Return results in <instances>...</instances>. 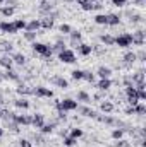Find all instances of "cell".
<instances>
[{"label": "cell", "mask_w": 146, "mask_h": 147, "mask_svg": "<svg viewBox=\"0 0 146 147\" xmlns=\"http://www.w3.org/2000/svg\"><path fill=\"white\" fill-rule=\"evenodd\" d=\"M19 147H33V144L29 140H26V139H21L19 140Z\"/></svg>", "instance_id": "obj_40"}, {"label": "cell", "mask_w": 146, "mask_h": 147, "mask_svg": "<svg viewBox=\"0 0 146 147\" xmlns=\"http://www.w3.org/2000/svg\"><path fill=\"white\" fill-rule=\"evenodd\" d=\"M98 121H102V123H115V120L112 118V116H95Z\"/></svg>", "instance_id": "obj_33"}, {"label": "cell", "mask_w": 146, "mask_h": 147, "mask_svg": "<svg viewBox=\"0 0 146 147\" xmlns=\"http://www.w3.org/2000/svg\"><path fill=\"white\" fill-rule=\"evenodd\" d=\"M26 24H28V22H26L24 19H16V21H14V26H16V29H17V31L26 29Z\"/></svg>", "instance_id": "obj_27"}, {"label": "cell", "mask_w": 146, "mask_h": 147, "mask_svg": "<svg viewBox=\"0 0 146 147\" xmlns=\"http://www.w3.org/2000/svg\"><path fill=\"white\" fill-rule=\"evenodd\" d=\"M53 128H55V123H45L40 130H41V134H52Z\"/></svg>", "instance_id": "obj_25"}, {"label": "cell", "mask_w": 146, "mask_h": 147, "mask_svg": "<svg viewBox=\"0 0 146 147\" xmlns=\"http://www.w3.org/2000/svg\"><path fill=\"white\" fill-rule=\"evenodd\" d=\"M3 77H5V79H10V80H19V75H17V72H14L12 69H10V70H7Z\"/></svg>", "instance_id": "obj_30"}, {"label": "cell", "mask_w": 146, "mask_h": 147, "mask_svg": "<svg viewBox=\"0 0 146 147\" xmlns=\"http://www.w3.org/2000/svg\"><path fill=\"white\" fill-rule=\"evenodd\" d=\"M100 108H102V111H103V113H107V115H108V113H112V111H113V108H115V106H113L110 101H103V103L100 105Z\"/></svg>", "instance_id": "obj_21"}, {"label": "cell", "mask_w": 146, "mask_h": 147, "mask_svg": "<svg viewBox=\"0 0 146 147\" xmlns=\"http://www.w3.org/2000/svg\"><path fill=\"white\" fill-rule=\"evenodd\" d=\"M77 50H79V53H81L83 57H89V55L93 53V46H91V45H86V43L79 45V46H77Z\"/></svg>", "instance_id": "obj_11"}, {"label": "cell", "mask_w": 146, "mask_h": 147, "mask_svg": "<svg viewBox=\"0 0 146 147\" xmlns=\"http://www.w3.org/2000/svg\"><path fill=\"white\" fill-rule=\"evenodd\" d=\"M59 60H60L62 63H74V62H76V55H74L72 50L65 48V50H62V51L59 53Z\"/></svg>", "instance_id": "obj_3"}, {"label": "cell", "mask_w": 146, "mask_h": 147, "mask_svg": "<svg viewBox=\"0 0 146 147\" xmlns=\"http://www.w3.org/2000/svg\"><path fill=\"white\" fill-rule=\"evenodd\" d=\"M136 60H138V57H136L134 51H129V53L124 55V62H126V63H134Z\"/></svg>", "instance_id": "obj_23"}, {"label": "cell", "mask_w": 146, "mask_h": 147, "mask_svg": "<svg viewBox=\"0 0 146 147\" xmlns=\"http://www.w3.org/2000/svg\"><path fill=\"white\" fill-rule=\"evenodd\" d=\"M14 12H16V9H14V7H0V14H2V16H5V17L14 16Z\"/></svg>", "instance_id": "obj_22"}, {"label": "cell", "mask_w": 146, "mask_h": 147, "mask_svg": "<svg viewBox=\"0 0 146 147\" xmlns=\"http://www.w3.org/2000/svg\"><path fill=\"white\" fill-rule=\"evenodd\" d=\"M12 62L17 63V65H24V63H26V57H24L23 53H14V55H12Z\"/></svg>", "instance_id": "obj_18"}, {"label": "cell", "mask_w": 146, "mask_h": 147, "mask_svg": "<svg viewBox=\"0 0 146 147\" xmlns=\"http://www.w3.org/2000/svg\"><path fill=\"white\" fill-rule=\"evenodd\" d=\"M132 111H134V115H145L146 113V105L143 101H139L136 106H132Z\"/></svg>", "instance_id": "obj_19"}, {"label": "cell", "mask_w": 146, "mask_h": 147, "mask_svg": "<svg viewBox=\"0 0 146 147\" xmlns=\"http://www.w3.org/2000/svg\"><path fill=\"white\" fill-rule=\"evenodd\" d=\"M53 50H55V51H59V53H60V51H62V50H65V46H64V45H62V43H57V45H55V46H53V48H52V51H53Z\"/></svg>", "instance_id": "obj_41"}, {"label": "cell", "mask_w": 146, "mask_h": 147, "mask_svg": "<svg viewBox=\"0 0 146 147\" xmlns=\"http://www.w3.org/2000/svg\"><path fill=\"white\" fill-rule=\"evenodd\" d=\"M40 28H41V24H40L38 19H33V21H29V22L26 24V31H33V33H36Z\"/></svg>", "instance_id": "obj_15"}, {"label": "cell", "mask_w": 146, "mask_h": 147, "mask_svg": "<svg viewBox=\"0 0 146 147\" xmlns=\"http://www.w3.org/2000/svg\"><path fill=\"white\" fill-rule=\"evenodd\" d=\"M0 80H2V77H0Z\"/></svg>", "instance_id": "obj_49"}, {"label": "cell", "mask_w": 146, "mask_h": 147, "mask_svg": "<svg viewBox=\"0 0 146 147\" xmlns=\"http://www.w3.org/2000/svg\"><path fill=\"white\" fill-rule=\"evenodd\" d=\"M59 31H60L62 34H69V33H71L72 29H71V26H69V24H62V26L59 28Z\"/></svg>", "instance_id": "obj_37"}, {"label": "cell", "mask_w": 146, "mask_h": 147, "mask_svg": "<svg viewBox=\"0 0 146 147\" xmlns=\"http://www.w3.org/2000/svg\"><path fill=\"white\" fill-rule=\"evenodd\" d=\"M24 38H26L28 41H35V38H36V33H33V31H26V33H24Z\"/></svg>", "instance_id": "obj_39"}, {"label": "cell", "mask_w": 146, "mask_h": 147, "mask_svg": "<svg viewBox=\"0 0 146 147\" xmlns=\"http://www.w3.org/2000/svg\"><path fill=\"white\" fill-rule=\"evenodd\" d=\"M69 34H71V39H72V43H76V41H79V39H81V33H79V31H71Z\"/></svg>", "instance_id": "obj_38"}, {"label": "cell", "mask_w": 146, "mask_h": 147, "mask_svg": "<svg viewBox=\"0 0 146 147\" xmlns=\"http://www.w3.org/2000/svg\"><path fill=\"white\" fill-rule=\"evenodd\" d=\"M2 3H3V0H0V5H2Z\"/></svg>", "instance_id": "obj_48"}, {"label": "cell", "mask_w": 146, "mask_h": 147, "mask_svg": "<svg viewBox=\"0 0 146 147\" xmlns=\"http://www.w3.org/2000/svg\"><path fill=\"white\" fill-rule=\"evenodd\" d=\"M2 135H3V128H0V137H2Z\"/></svg>", "instance_id": "obj_46"}, {"label": "cell", "mask_w": 146, "mask_h": 147, "mask_svg": "<svg viewBox=\"0 0 146 147\" xmlns=\"http://www.w3.org/2000/svg\"><path fill=\"white\" fill-rule=\"evenodd\" d=\"M50 9H52V3H48V2H43V3H41V10H43V12L50 10Z\"/></svg>", "instance_id": "obj_43"}, {"label": "cell", "mask_w": 146, "mask_h": 147, "mask_svg": "<svg viewBox=\"0 0 146 147\" xmlns=\"http://www.w3.org/2000/svg\"><path fill=\"white\" fill-rule=\"evenodd\" d=\"M96 87H98L100 91H108L110 87H112V80H110V79H100L98 84H96Z\"/></svg>", "instance_id": "obj_13"}, {"label": "cell", "mask_w": 146, "mask_h": 147, "mask_svg": "<svg viewBox=\"0 0 146 147\" xmlns=\"http://www.w3.org/2000/svg\"><path fill=\"white\" fill-rule=\"evenodd\" d=\"M126 2H127V0H112V3H113L115 7H124Z\"/></svg>", "instance_id": "obj_42"}, {"label": "cell", "mask_w": 146, "mask_h": 147, "mask_svg": "<svg viewBox=\"0 0 146 147\" xmlns=\"http://www.w3.org/2000/svg\"><path fill=\"white\" fill-rule=\"evenodd\" d=\"M124 137V130L122 128H115L113 132H112V139H115V140H120Z\"/></svg>", "instance_id": "obj_29"}, {"label": "cell", "mask_w": 146, "mask_h": 147, "mask_svg": "<svg viewBox=\"0 0 146 147\" xmlns=\"http://www.w3.org/2000/svg\"><path fill=\"white\" fill-rule=\"evenodd\" d=\"M71 137L77 140L79 137H83V130H81V128H72V130H71Z\"/></svg>", "instance_id": "obj_35"}, {"label": "cell", "mask_w": 146, "mask_h": 147, "mask_svg": "<svg viewBox=\"0 0 146 147\" xmlns=\"http://www.w3.org/2000/svg\"><path fill=\"white\" fill-rule=\"evenodd\" d=\"M12 120L16 125H31V116H28V115H14L12 113Z\"/></svg>", "instance_id": "obj_6"}, {"label": "cell", "mask_w": 146, "mask_h": 147, "mask_svg": "<svg viewBox=\"0 0 146 147\" xmlns=\"http://www.w3.org/2000/svg\"><path fill=\"white\" fill-rule=\"evenodd\" d=\"M77 110L81 111V115H83V116H91V118H95V116H96V113H95L93 110H89L88 106H83V108H77Z\"/></svg>", "instance_id": "obj_24"}, {"label": "cell", "mask_w": 146, "mask_h": 147, "mask_svg": "<svg viewBox=\"0 0 146 147\" xmlns=\"http://www.w3.org/2000/svg\"><path fill=\"white\" fill-rule=\"evenodd\" d=\"M33 91H35V89H29L28 86H19V87H17V92H19V94H33Z\"/></svg>", "instance_id": "obj_31"}, {"label": "cell", "mask_w": 146, "mask_h": 147, "mask_svg": "<svg viewBox=\"0 0 146 147\" xmlns=\"http://www.w3.org/2000/svg\"><path fill=\"white\" fill-rule=\"evenodd\" d=\"M52 82H53L57 87H60V89H67V87H69V82H67L64 77H60V75H55V77H52Z\"/></svg>", "instance_id": "obj_9"}, {"label": "cell", "mask_w": 146, "mask_h": 147, "mask_svg": "<svg viewBox=\"0 0 146 147\" xmlns=\"http://www.w3.org/2000/svg\"><path fill=\"white\" fill-rule=\"evenodd\" d=\"M10 50H12V45H3V51H7V53H9Z\"/></svg>", "instance_id": "obj_45"}, {"label": "cell", "mask_w": 146, "mask_h": 147, "mask_svg": "<svg viewBox=\"0 0 146 147\" xmlns=\"http://www.w3.org/2000/svg\"><path fill=\"white\" fill-rule=\"evenodd\" d=\"M65 2H76V0H65Z\"/></svg>", "instance_id": "obj_47"}, {"label": "cell", "mask_w": 146, "mask_h": 147, "mask_svg": "<svg viewBox=\"0 0 146 147\" xmlns=\"http://www.w3.org/2000/svg\"><path fill=\"white\" fill-rule=\"evenodd\" d=\"M119 24H120V16L107 14V26H119Z\"/></svg>", "instance_id": "obj_12"}, {"label": "cell", "mask_w": 146, "mask_h": 147, "mask_svg": "<svg viewBox=\"0 0 146 147\" xmlns=\"http://www.w3.org/2000/svg\"><path fill=\"white\" fill-rule=\"evenodd\" d=\"M31 46H33V50L36 51L38 55H41V57H45V58H50L52 53H53V51H52V46H48V45H45V43H36V41H35Z\"/></svg>", "instance_id": "obj_2"}, {"label": "cell", "mask_w": 146, "mask_h": 147, "mask_svg": "<svg viewBox=\"0 0 146 147\" xmlns=\"http://www.w3.org/2000/svg\"><path fill=\"white\" fill-rule=\"evenodd\" d=\"M40 24H41V28H43V29H52V28H53V17H52V16H48V17L41 19V21H40Z\"/></svg>", "instance_id": "obj_17"}, {"label": "cell", "mask_w": 146, "mask_h": 147, "mask_svg": "<svg viewBox=\"0 0 146 147\" xmlns=\"http://www.w3.org/2000/svg\"><path fill=\"white\" fill-rule=\"evenodd\" d=\"M132 43L138 45V46H143V45H145V31H136V33H132Z\"/></svg>", "instance_id": "obj_10"}, {"label": "cell", "mask_w": 146, "mask_h": 147, "mask_svg": "<svg viewBox=\"0 0 146 147\" xmlns=\"http://www.w3.org/2000/svg\"><path fill=\"white\" fill-rule=\"evenodd\" d=\"M76 142H77V140H76V139H72L71 135H69V137H64V146H65V147H72Z\"/></svg>", "instance_id": "obj_36"}, {"label": "cell", "mask_w": 146, "mask_h": 147, "mask_svg": "<svg viewBox=\"0 0 146 147\" xmlns=\"http://www.w3.org/2000/svg\"><path fill=\"white\" fill-rule=\"evenodd\" d=\"M12 65H14V62H12V57L10 55H2L0 57V67H3L5 70H10Z\"/></svg>", "instance_id": "obj_7"}, {"label": "cell", "mask_w": 146, "mask_h": 147, "mask_svg": "<svg viewBox=\"0 0 146 147\" xmlns=\"http://www.w3.org/2000/svg\"><path fill=\"white\" fill-rule=\"evenodd\" d=\"M100 41L105 43L107 46H112V45H113V36H110V34H103V36H100Z\"/></svg>", "instance_id": "obj_28"}, {"label": "cell", "mask_w": 146, "mask_h": 147, "mask_svg": "<svg viewBox=\"0 0 146 147\" xmlns=\"http://www.w3.org/2000/svg\"><path fill=\"white\" fill-rule=\"evenodd\" d=\"M0 31H2V33H7V34H16V33H17L14 22H9V21L0 22Z\"/></svg>", "instance_id": "obj_5"}, {"label": "cell", "mask_w": 146, "mask_h": 147, "mask_svg": "<svg viewBox=\"0 0 146 147\" xmlns=\"http://www.w3.org/2000/svg\"><path fill=\"white\" fill-rule=\"evenodd\" d=\"M113 45H117L119 48H129L132 45V34L131 33H124L113 38Z\"/></svg>", "instance_id": "obj_1"}, {"label": "cell", "mask_w": 146, "mask_h": 147, "mask_svg": "<svg viewBox=\"0 0 146 147\" xmlns=\"http://www.w3.org/2000/svg\"><path fill=\"white\" fill-rule=\"evenodd\" d=\"M33 94H36L38 98H53V91L52 89H48V87H43V86H40V87H36L35 91H33Z\"/></svg>", "instance_id": "obj_4"}, {"label": "cell", "mask_w": 146, "mask_h": 147, "mask_svg": "<svg viewBox=\"0 0 146 147\" xmlns=\"http://www.w3.org/2000/svg\"><path fill=\"white\" fill-rule=\"evenodd\" d=\"M110 74H112L110 67H100V69L96 70V75H98L100 79H110Z\"/></svg>", "instance_id": "obj_16"}, {"label": "cell", "mask_w": 146, "mask_h": 147, "mask_svg": "<svg viewBox=\"0 0 146 147\" xmlns=\"http://www.w3.org/2000/svg\"><path fill=\"white\" fill-rule=\"evenodd\" d=\"M14 105H16V108H19V110H28V108H29V101H28L26 98H19V99H16Z\"/></svg>", "instance_id": "obj_14"}, {"label": "cell", "mask_w": 146, "mask_h": 147, "mask_svg": "<svg viewBox=\"0 0 146 147\" xmlns=\"http://www.w3.org/2000/svg\"><path fill=\"white\" fill-rule=\"evenodd\" d=\"M83 74H84V70L76 69V70H72V79L74 80H83Z\"/></svg>", "instance_id": "obj_34"}, {"label": "cell", "mask_w": 146, "mask_h": 147, "mask_svg": "<svg viewBox=\"0 0 146 147\" xmlns=\"http://www.w3.org/2000/svg\"><path fill=\"white\" fill-rule=\"evenodd\" d=\"M95 22L100 24V26H107V16H105V14H98V16L95 17Z\"/></svg>", "instance_id": "obj_26"}, {"label": "cell", "mask_w": 146, "mask_h": 147, "mask_svg": "<svg viewBox=\"0 0 146 147\" xmlns=\"http://www.w3.org/2000/svg\"><path fill=\"white\" fill-rule=\"evenodd\" d=\"M31 125H33L35 128H41V127L45 125V118H43V115H40V113L33 115V116H31Z\"/></svg>", "instance_id": "obj_8"}, {"label": "cell", "mask_w": 146, "mask_h": 147, "mask_svg": "<svg viewBox=\"0 0 146 147\" xmlns=\"http://www.w3.org/2000/svg\"><path fill=\"white\" fill-rule=\"evenodd\" d=\"M83 80H86V82L93 84V82H95V75H93L91 72H84V74H83Z\"/></svg>", "instance_id": "obj_32"}, {"label": "cell", "mask_w": 146, "mask_h": 147, "mask_svg": "<svg viewBox=\"0 0 146 147\" xmlns=\"http://www.w3.org/2000/svg\"><path fill=\"white\" fill-rule=\"evenodd\" d=\"M77 101H83V103H91V98H89V94L88 92H84V91H79L77 92Z\"/></svg>", "instance_id": "obj_20"}, {"label": "cell", "mask_w": 146, "mask_h": 147, "mask_svg": "<svg viewBox=\"0 0 146 147\" xmlns=\"http://www.w3.org/2000/svg\"><path fill=\"white\" fill-rule=\"evenodd\" d=\"M115 147H129V144H127L126 140H122V139H120V140L117 142V146H115Z\"/></svg>", "instance_id": "obj_44"}]
</instances>
